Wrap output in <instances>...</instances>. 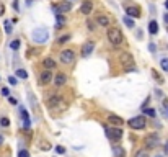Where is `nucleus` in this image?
Returning <instances> with one entry per match:
<instances>
[{
    "instance_id": "obj_1",
    "label": "nucleus",
    "mask_w": 168,
    "mask_h": 157,
    "mask_svg": "<svg viewBox=\"0 0 168 157\" xmlns=\"http://www.w3.org/2000/svg\"><path fill=\"white\" fill-rule=\"evenodd\" d=\"M31 39L36 43V44H44V43L49 39V31L46 28H35L31 33Z\"/></svg>"
},
{
    "instance_id": "obj_2",
    "label": "nucleus",
    "mask_w": 168,
    "mask_h": 157,
    "mask_svg": "<svg viewBox=\"0 0 168 157\" xmlns=\"http://www.w3.org/2000/svg\"><path fill=\"white\" fill-rule=\"evenodd\" d=\"M108 39L113 46H119L122 43V33L118 28H109L108 30Z\"/></svg>"
},
{
    "instance_id": "obj_3",
    "label": "nucleus",
    "mask_w": 168,
    "mask_h": 157,
    "mask_svg": "<svg viewBox=\"0 0 168 157\" xmlns=\"http://www.w3.org/2000/svg\"><path fill=\"white\" fill-rule=\"evenodd\" d=\"M106 136H108V139H111L113 142H116V141H119L122 137V129H121V128H111V126H108L106 128Z\"/></svg>"
},
{
    "instance_id": "obj_4",
    "label": "nucleus",
    "mask_w": 168,
    "mask_h": 157,
    "mask_svg": "<svg viewBox=\"0 0 168 157\" xmlns=\"http://www.w3.org/2000/svg\"><path fill=\"white\" fill-rule=\"evenodd\" d=\"M158 144H160V136H158L157 133L147 134V137H145V147L147 149H155Z\"/></svg>"
},
{
    "instance_id": "obj_5",
    "label": "nucleus",
    "mask_w": 168,
    "mask_h": 157,
    "mask_svg": "<svg viewBox=\"0 0 168 157\" xmlns=\"http://www.w3.org/2000/svg\"><path fill=\"white\" fill-rule=\"evenodd\" d=\"M70 8H72L70 2H60L57 5H52V12H54V15H62V13L70 12Z\"/></svg>"
},
{
    "instance_id": "obj_6",
    "label": "nucleus",
    "mask_w": 168,
    "mask_h": 157,
    "mask_svg": "<svg viewBox=\"0 0 168 157\" xmlns=\"http://www.w3.org/2000/svg\"><path fill=\"white\" fill-rule=\"evenodd\" d=\"M145 125L147 123H145V118L144 116H134V118L129 120V126L134 128V129H144Z\"/></svg>"
},
{
    "instance_id": "obj_7",
    "label": "nucleus",
    "mask_w": 168,
    "mask_h": 157,
    "mask_svg": "<svg viewBox=\"0 0 168 157\" xmlns=\"http://www.w3.org/2000/svg\"><path fill=\"white\" fill-rule=\"evenodd\" d=\"M74 59H75V52L72 51V49H64L60 52V61L64 64H70V62H74Z\"/></svg>"
},
{
    "instance_id": "obj_8",
    "label": "nucleus",
    "mask_w": 168,
    "mask_h": 157,
    "mask_svg": "<svg viewBox=\"0 0 168 157\" xmlns=\"http://www.w3.org/2000/svg\"><path fill=\"white\" fill-rule=\"evenodd\" d=\"M119 59H121V64L127 65V67H131V65H134V56L131 54V52H121Z\"/></svg>"
},
{
    "instance_id": "obj_9",
    "label": "nucleus",
    "mask_w": 168,
    "mask_h": 157,
    "mask_svg": "<svg viewBox=\"0 0 168 157\" xmlns=\"http://www.w3.org/2000/svg\"><path fill=\"white\" fill-rule=\"evenodd\" d=\"M93 49H95V41H87L82 46V56H83V58H88L93 52Z\"/></svg>"
},
{
    "instance_id": "obj_10",
    "label": "nucleus",
    "mask_w": 168,
    "mask_h": 157,
    "mask_svg": "<svg viewBox=\"0 0 168 157\" xmlns=\"http://www.w3.org/2000/svg\"><path fill=\"white\" fill-rule=\"evenodd\" d=\"M92 10H93V3L90 0H87V2H83L80 5V13H83V15H90Z\"/></svg>"
},
{
    "instance_id": "obj_11",
    "label": "nucleus",
    "mask_w": 168,
    "mask_h": 157,
    "mask_svg": "<svg viewBox=\"0 0 168 157\" xmlns=\"http://www.w3.org/2000/svg\"><path fill=\"white\" fill-rule=\"evenodd\" d=\"M126 13H127V17L139 18L141 17V8L139 7H126Z\"/></svg>"
},
{
    "instance_id": "obj_12",
    "label": "nucleus",
    "mask_w": 168,
    "mask_h": 157,
    "mask_svg": "<svg viewBox=\"0 0 168 157\" xmlns=\"http://www.w3.org/2000/svg\"><path fill=\"white\" fill-rule=\"evenodd\" d=\"M52 79H54V77H52V74L49 72V70H44V72L41 74V77H39V84L41 85H46V84H49Z\"/></svg>"
},
{
    "instance_id": "obj_13",
    "label": "nucleus",
    "mask_w": 168,
    "mask_h": 157,
    "mask_svg": "<svg viewBox=\"0 0 168 157\" xmlns=\"http://www.w3.org/2000/svg\"><path fill=\"white\" fill-rule=\"evenodd\" d=\"M20 113H21V118H23V123H25V129L31 126V120H30V115H28V111L25 110L23 107H20Z\"/></svg>"
},
{
    "instance_id": "obj_14",
    "label": "nucleus",
    "mask_w": 168,
    "mask_h": 157,
    "mask_svg": "<svg viewBox=\"0 0 168 157\" xmlns=\"http://www.w3.org/2000/svg\"><path fill=\"white\" fill-rule=\"evenodd\" d=\"M59 105H64V100L60 97H51L47 100V107L49 108H54V107H59Z\"/></svg>"
},
{
    "instance_id": "obj_15",
    "label": "nucleus",
    "mask_w": 168,
    "mask_h": 157,
    "mask_svg": "<svg viewBox=\"0 0 168 157\" xmlns=\"http://www.w3.org/2000/svg\"><path fill=\"white\" fill-rule=\"evenodd\" d=\"M108 121L113 123V125H116V126H122V123H124V120H122V118H119L118 115H109Z\"/></svg>"
},
{
    "instance_id": "obj_16",
    "label": "nucleus",
    "mask_w": 168,
    "mask_h": 157,
    "mask_svg": "<svg viewBox=\"0 0 168 157\" xmlns=\"http://www.w3.org/2000/svg\"><path fill=\"white\" fill-rule=\"evenodd\" d=\"M54 82H56V85H64L65 82H67V75L65 74H57L56 77H54Z\"/></svg>"
},
{
    "instance_id": "obj_17",
    "label": "nucleus",
    "mask_w": 168,
    "mask_h": 157,
    "mask_svg": "<svg viewBox=\"0 0 168 157\" xmlns=\"http://www.w3.org/2000/svg\"><path fill=\"white\" fill-rule=\"evenodd\" d=\"M113 155L114 157H124L126 155V151H124L122 147H119V146H113Z\"/></svg>"
},
{
    "instance_id": "obj_18",
    "label": "nucleus",
    "mask_w": 168,
    "mask_h": 157,
    "mask_svg": "<svg viewBox=\"0 0 168 157\" xmlns=\"http://www.w3.org/2000/svg\"><path fill=\"white\" fill-rule=\"evenodd\" d=\"M42 65H44L47 70H49V69H54V67H56V61L51 59V58H46L44 61H42Z\"/></svg>"
},
{
    "instance_id": "obj_19",
    "label": "nucleus",
    "mask_w": 168,
    "mask_h": 157,
    "mask_svg": "<svg viewBox=\"0 0 168 157\" xmlns=\"http://www.w3.org/2000/svg\"><path fill=\"white\" fill-rule=\"evenodd\" d=\"M56 28L57 30H60V28H64V25H65V17L64 15H56Z\"/></svg>"
},
{
    "instance_id": "obj_20",
    "label": "nucleus",
    "mask_w": 168,
    "mask_h": 157,
    "mask_svg": "<svg viewBox=\"0 0 168 157\" xmlns=\"http://www.w3.org/2000/svg\"><path fill=\"white\" fill-rule=\"evenodd\" d=\"M148 31H150V35H157L158 33V23L155 20H152L148 23Z\"/></svg>"
},
{
    "instance_id": "obj_21",
    "label": "nucleus",
    "mask_w": 168,
    "mask_h": 157,
    "mask_svg": "<svg viewBox=\"0 0 168 157\" xmlns=\"http://www.w3.org/2000/svg\"><path fill=\"white\" fill-rule=\"evenodd\" d=\"M122 21H124V25H126V26H129V28H134V26H136V23H134V20H132L131 17H127V15L122 18Z\"/></svg>"
},
{
    "instance_id": "obj_22",
    "label": "nucleus",
    "mask_w": 168,
    "mask_h": 157,
    "mask_svg": "<svg viewBox=\"0 0 168 157\" xmlns=\"http://www.w3.org/2000/svg\"><path fill=\"white\" fill-rule=\"evenodd\" d=\"M97 21H98L101 26H108V25H109V18H108V17H98Z\"/></svg>"
},
{
    "instance_id": "obj_23",
    "label": "nucleus",
    "mask_w": 168,
    "mask_h": 157,
    "mask_svg": "<svg viewBox=\"0 0 168 157\" xmlns=\"http://www.w3.org/2000/svg\"><path fill=\"white\" fill-rule=\"evenodd\" d=\"M152 75H153V79H155V80H157L158 84H163V77H162V75H160V74L157 72L155 69H152Z\"/></svg>"
},
{
    "instance_id": "obj_24",
    "label": "nucleus",
    "mask_w": 168,
    "mask_h": 157,
    "mask_svg": "<svg viewBox=\"0 0 168 157\" xmlns=\"http://www.w3.org/2000/svg\"><path fill=\"white\" fill-rule=\"evenodd\" d=\"M16 77H20V79H28L26 70H23V69H16Z\"/></svg>"
},
{
    "instance_id": "obj_25",
    "label": "nucleus",
    "mask_w": 168,
    "mask_h": 157,
    "mask_svg": "<svg viewBox=\"0 0 168 157\" xmlns=\"http://www.w3.org/2000/svg\"><path fill=\"white\" fill-rule=\"evenodd\" d=\"M136 157H150V155H148L147 149H141V151L136 152Z\"/></svg>"
},
{
    "instance_id": "obj_26",
    "label": "nucleus",
    "mask_w": 168,
    "mask_h": 157,
    "mask_svg": "<svg viewBox=\"0 0 168 157\" xmlns=\"http://www.w3.org/2000/svg\"><path fill=\"white\" fill-rule=\"evenodd\" d=\"M20 44H21V43H20V39H13L12 43H10V47H12V49H18V47H20Z\"/></svg>"
},
{
    "instance_id": "obj_27",
    "label": "nucleus",
    "mask_w": 168,
    "mask_h": 157,
    "mask_svg": "<svg viewBox=\"0 0 168 157\" xmlns=\"http://www.w3.org/2000/svg\"><path fill=\"white\" fill-rule=\"evenodd\" d=\"M3 26H5V31H7V35H10V33L13 31V28H12V21H5V25H3Z\"/></svg>"
},
{
    "instance_id": "obj_28",
    "label": "nucleus",
    "mask_w": 168,
    "mask_h": 157,
    "mask_svg": "<svg viewBox=\"0 0 168 157\" xmlns=\"http://www.w3.org/2000/svg\"><path fill=\"white\" fill-rule=\"evenodd\" d=\"M160 65H162V69L165 70V72H168V59H166V58L160 61Z\"/></svg>"
},
{
    "instance_id": "obj_29",
    "label": "nucleus",
    "mask_w": 168,
    "mask_h": 157,
    "mask_svg": "<svg viewBox=\"0 0 168 157\" xmlns=\"http://www.w3.org/2000/svg\"><path fill=\"white\" fill-rule=\"evenodd\" d=\"M144 113L148 115V116H152V118H155V110H153V108H147V110H144Z\"/></svg>"
},
{
    "instance_id": "obj_30",
    "label": "nucleus",
    "mask_w": 168,
    "mask_h": 157,
    "mask_svg": "<svg viewBox=\"0 0 168 157\" xmlns=\"http://www.w3.org/2000/svg\"><path fill=\"white\" fill-rule=\"evenodd\" d=\"M0 93H2V97H10V90H8L7 87H2Z\"/></svg>"
},
{
    "instance_id": "obj_31",
    "label": "nucleus",
    "mask_w": 168,
    "mask_h": 157,
    "mask_svg": "<svg viewBox=\"0 0 168 157\" xmlns=\"http://www.w3.org/2000/svg\"><path fill=\"white\" fill-rule=\"evenodd\" d=\"M18 157H30V152H28L26 149H21L20 152H18Z\"/></svg>"
},
{
    "instance_id": "obj_32",
    "label": "nucleus",
    "mask_w": 168,
    "mask_h": 157,
    "mask_svg": "<svg viewBox=\"0 0 168 157\" xmlns=\"http://www.w3.org/2000/svg\"><path fill=\"white\" fill-rule=\"evenodd\" d=\"M69 39H70V36L69 35H64L62 38H59V43H60V44H64V43H67Z\"/></svg>"
},
{
    "instance_id": "obj_33",
    "label": "nucleus",
    "mask_w": 168,
    "mask_h": 157,
    "mask_svg": "<svg viewBox=\"0 0 168 157\" xmlns=\"http://www.w3.org/2000/svg\"><path fill=\"white\" fill-rule=\"evenodd\" d=\"M0 125H2V126H8V125H10V121H8L5 116H2V120H0Z\"/></svg>"
},
{
    "instance_id": "obj_34",
    "label": "nucleus",
    "mask_w": 168,
    "mask_h": 157,
    "mask_svg": "<svg viewBox=\"0 0 168 157\" xmlns=\"http://www.w3.org/2000/svg\"><path fill=\"white\" fill-rule=\"evenodd\" d=\"M56 152H57V154H64L65 149H64L62 146H57V147H56Z\"/></svg>"
},
{
    "instance_id": "obj_35",
    "label": "nucleus",
    "mask_w": 168,
    "mask_h": 157,
    "mask_svg": "<svg viewBox=\"0 0 168 157\" xmlns=\"http://www.w3.org/2000/svg\"><path fill=\"white\" fill-rule=\"evenodd\" d=\"M41 149H42V151H49V149H51V146L47 144V142H44V144L41 142Z\"/></svg>"
},
{
    "instance_id": "obj_36",
    "label": "nucleus",
    "mask_w": 168,
    "mask_h": 157,
    "mask_svg": "<svg viewBox=\"0 0 168 157\" xmlns=\"http://www.w3.org/2000/svg\"><path fill=\"white\" fill-rule=\"evenodd\" d=\"M148 49H150L152 52H155V51H157V46L153 44V43H150V44H148Z\"/></svg>"
},
{
    "instance_id": "obj_37",
    "label": "nucleus",
    "mask_w": 168,
    "mask_h": 157,
    "mask_svg": "<svg viewBox=\"0 0 168 157\" xmlns=\"http://www.w3.org/2000/svg\"><path fill=\"white\" fill-rule=\"evenodd\" d=\"M8 102H10L12 105H18V102H16V98H13V97H8Z\"/></svg>"
},
{
    "instance_id": "obj_38",
    "label": "nucleus",
    "mask_w": 168,
    "mask_h": 157,
    "mask_svg": "<svg viewBox=\"0 0 168 157\" xmlns=\"http://www.w3.org/2000/svg\"><path fill=\"white\" fill-rule=\"evenodd\" d=\"M3 13H5V5H3V3H0V17H2Z\"/></svg>"
},
{
    "instance_id": "obj_39",
    "label": "nucleus",
    "mask_w": 168,
    "mask_h": 157,
    "mask_svg": "<svg viewBox=\"0 0 168 157\" xmlns=\"http://www.w3.org/2000/svg\"><path fill=\"white\" fill-rule=\"evenodd\" d=\"M8 82H10L12 85H16V79L15 77H8Z\"/></svg>"
},
{
    "instance_id": "obj_40",
    "label": "nucleus",
    "mask_w": 168,
    "mask_h": 157,
    "mask_svg": "<svg viewBox=\"0 0 168 157\" xmlns=\"http://www.w3.org/2000/svg\"><path fill=\"white\" fill-rule=\"evenodd\" d=\"M88 30H92V31L95 30V26H93V23H92V21H88Z\"/></svg>"
},
{
    "instance_id": "obj_41",
    "label": "nucleus",
    "mask_w": 168,
    "mask_h": 157,
    "mask_svg": "<svg viewBox=\"0 0 168 157\" xmlns=\"http://www.w3.org/2000/svg\"><path fill=\"white\" fill-rule=\"evenodd\" d=\"M13 8H15V10L18 12V0H15V2H13Z\"/></svg>"
},
{
    "instance_id": "obj_42",
    "label": "nucleus",
    "mask_w": 168,
    "mask_h": 157,
    "mask_svg": "<svg viewBox=\"0 0 168 157\" xmlns=\"http://www.w3.org/2000/svg\"><path fill=\"white\" fill-rule=\"evenodd\" d=\"M163 20H165V23L168 25V13H165V17H163Z\"/></svg>"
},
{
    "instance_id": "obj_43",
    "label": "nucleus",
    "mask_w": 168,
    "mask_h": 157,
    "mask_svg": "<svg viewBox=\"0 0 168 157\" xmlns=\"http://www.w3.org/2000/svg\"><path fill=\"white\" fill-rule=\"evenodd\" d=\"M26 5H28V7L33 5V0H26Z\"/></svg>"
},
{
    "instance_id": "obj_44",
    "label": "nucleus",
    "mask_w": 168,
    "mask_h": 157,
    "mask_svg": "<svg viewBox=\"0 0 168 157\" xmlns=\"http://www.w3.org/2000/svg\"><path fill=\"white\" fill-rule=\"evenodd\" d=\"M3 141H5V139H3V136H2V134H0V146H2V144H3Z\"/></svg>"
},
{
    "instance_id": "obj_45",
    "label": "nucleus",
    "mask_w": 168,
    "mask_h": 157,
    "mask_svg": "<svg viewBox=\"0 0 168 157\" xmlns=\"http://www.w3.org/2000/svg\"><path fill=\"white\" fill-rule=\"evenodd\" d=\"M165 152H166V154H168V142H166V144H165Z\"/></svg>"
},
{
    "instance_id": "obj_46",
    "label": "nucleus",
    "mask_w": 168,
    "mask_h": 157,
    "mask_svg": "<svg viewBox=\"0 0 168 157\" xmlns=\"http://www.w3.org/2000/svg\"><path fill=\"white\" fill-rule=\"evenodd\" d=\"M165 8L168 10V0H165Z\"/></svg>"
},
{
    "instance_id": "obj_47",
    "label": "nucleus",
    "mask_w": 168,
    "mask_h": 157,
    "mask_svg": "<svg viewBox=\"0 0 168 157\" xmlns=\"http://www.w3.org/2000/svg\"><path fill=\"white\" fill-rule=\"evenodd\" d=\"M157 157H163V155H157Z\"/></svg>"
},
{
    "instance_id": "obj_48",
    "label": "nucleus",
    "mask_w": 168,
    "mask_h": 157,
    "mask_svg": "<svg viewBox=\"0 0 168 157\" xmlns=\"http://www.w3.org/2000/svg\"><path fill=\"white\" fill-rule=\"evenodd\" d=\"M166 30H168V26H166Z\"/></svg>"
}]
</instances>
